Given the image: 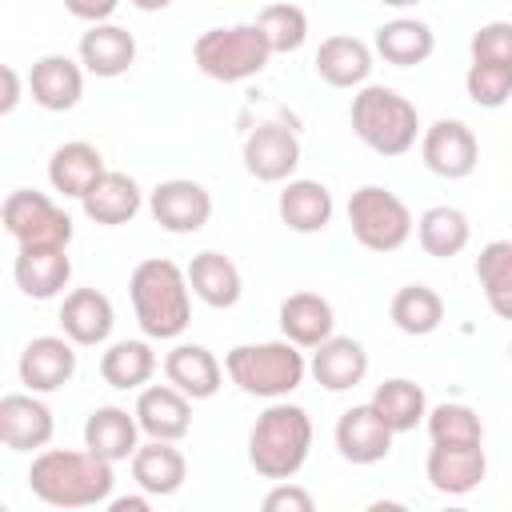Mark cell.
<instances>
[{
    "mask_svg": "<svg viewBox=\"0 0 512 512\" xmlns=\"http://www.w3.org/2000/svg\"><path fill=\"white\" fill-rule=\"evenodd\" d=\"M112 460L92 448H40L28 468V492L48 508H96L112 500Z\"/></svg>",
    "mask_w": 512,
    "mask_h": 512,
    "instance_id": "cell-1",
    "label": "cell"
},
{
    "mask_svg": "<svg viewBox=\"0 0 512 512\" xmlns=\"http://www.w3.org/2000/svg\"><path fill=\"white\" fill-rule=\"evenodd\" d=\"M136 324L148 340H176L192 324V284L188 272L164 256H148L128 280Z\"/></svg>",
    "mask_w": 512,
    "mask_h": 512,
    "instance_id": "cell-2",
    "label": "cell"
},
{
    "mask_svg": "<svg viewBox=\"0 0 512 512\" xmlns=\"http://www.w3.org/2000/svg\"><path fill=\"white\" fill-rule=\"evenodd\" d=\"M312 452V416L300 404L268 400L248 432V464L264 480H292Z\"/></svg>",
    "mask_w": 512,
    "mask_h": 512,
    "instance_id": "cell-3",
    "label": "cell"
},
{
    "mask_svg": "<svg viewBox=\"0 0 512 512\" xmlns=\"http://www.w3.org/2000/svg\"><path fill=\"white\" fill-rule=\"evenodd\" d=\"M352 132L376 152V156H404L416 148V136L424 132L420 128V112L408 96H400L396 88L388 84H364L356 88L352 96Z\"/></svg>",
    "mask_w": 512,
    "mask_h": 512,
    "instance_id": "cell-4",
    "label": "cell"
},
{
    "mask_svg": "<svg viewBox=\"0 0 512 512\" xmlns=\"http://www.w3.org/2000/svg\"><path fill=\"white\" fill-rule=\"evenodd\" d=\"M224 372L228 380L256 400H284L292 396L304 376H308V360L300 352V344L292 340H264V344H236L224 356Z\"/></svg>",
    "mask_w": 512,
    "mask_h": 512,
    "instance_id": "cell-5",
    "label": "cell"
},
{
    "mask_svg": "<svg viewBox=\"0 0 512 512\" xmlns=\"http://www.w3.org/2000/svg\"><path fill=\"white\" fill-rule=\"evenodd\" d=\"M192 60L208 80L220 84H244L252 76H260L272 60V48L264 40V32L252 24H228V28H208L196 36L192 44Z\"/></svg>",
    "mask_w": 512,
    "mask_h": 512,
    "instance_id": "cell-6",
    "label": "cell"
},
{
    "mask_svg": "<svg viewBox=\"0 0 512 512\" xmlns=\"http://www.w3.org/2000/svg\"><path fill=\"white\" fill-rule=\"evenodd\" d=\"M348 228H352L360 248H368V252H396V248L408 244L416 220H412V208L392 188L364 184V188H356L348 196Z\"/></svg>",
    "mask_w": 512,
    "mask_h": 512,
    "instance_id": "cell-7",
    "label": "cell"
},
{
    "mask_svg": "<svg viewBox=\"0 0 512 512\" xmlns=\"http://www.w3.org/2000/svg\"><path fill=\"white\" fill-rule=\"evenodd\" d=\"M4 232L16 240V248H68L72 244V216L36 188H16L4 196Z\"/></svg>",
    "mask_w": 512,
    "mask_h": 512,
    "instance_id": "cell-8",
    "label": "cell"
},
{
    "mask_svg": "<svg viewBox=\"0 0 512 512\" xmlns=\"http://www.w3.org/2000/svg\"><path fill=\"white\" fill-rule=\"evenodd\" d=\"M420 160L440 180H468L480 164V140L464 120H432L420 132Z\"/></svg>",
    "mask_w": 512,
    "mask_h": 512,
    "instance_id": "cell-9",
    "label": "cell"
},
{
    "mask_svg": "<svg viewBox=\"0 0 512 512\" xmlns=\"http://www.w3.org/2000/svg\"><path fill=\"white\" fill-rule=\"evenodd\" d=\"M148 212L152 220L172 232V236H192L200 232L208 220H212V192L200 184V180H188V176H172V180H160L152 192H148Z\"/></svg>",
    "mask_w": 512,
    "mask_h": 512,
    "instance_id": "cell-10",
    "label": "cell"
},
{
    "mask_svg": "<svg viewBox=\"0 0 512 512\" xmlns=\"http://www.w3.org/2000/svg\"><path fill=\"white\" fill-rule=\"evenodd\" d=\"M240 160H244V168H248L252 180H260V184H284V180H292V172L300 164V140L284 124H256L244 136Z\"/></svg>",
    "mask_w": 512,
    "mask_h": 512,
    "instance_id": "cell-11",
    "label": "cell"
},
{
    "mask_svg": "<svg viewBox=\"0 0 512 512\" xmlns=\"http://www.w3.org/2000/svg\"><path fill=\"white\" fill-rule=\"evenodd\" d=\"M56 420L40 392H8L0 400V444L8 452H40L52 444Z\"/></svg>",
    "mask_w": 512,
    "mask_h": 512,
    "instance_id": "cell-12",
    "label": "cell"
},
{
    "mask_svg": "<svg viewBox=\"0 0 512 512\" xmlns=\"http://www.w3.org/2000/svg\"><path fill=\"white\" fill-rule=\"evenodd\" d=\"M16 376L28 392H60L72 376H76V344L60 332V336H36L24 344L20 360H16Z\"/></svg>",
    "mask_w": 512,
    "mask_h": 512,
    "instance_id": "cell-13",
    "label": "cell"
},
{
    "mask_svg": "<svg viewBox=\"0 0 512 512\" xmlns=\"http://www.w3.org/2000/svg\"><path fill=\"white\" fill-rule=\"evenodd\" d=\"M392 436H396V432L380 420V412H376L372 404H352V408H344L340 420H336V432H332L336 452H340L348 464H360V468L380 464V460L392 452Z\"/></svg>",
    "mask_w": 512,
    "mask_h": 512,
    "instance_id": "cell-14",
    "label": "cell"
},
{
    "mask_svg": "<svg viewBox=\"0 0 512 512\" xmlns=\"http://www.w3.org/2000/svg\"><path fill=\"white\" fill-rule=\"evenodd\" d=\"M132 412L148 440H184L192 432V400L176 384H144Z\"/></svg>",
    "mask_w": 512,
    "mask_h": 512,
    "instance_id": "cell-15",
    "label": "cell"
},
{
    "mask_svg": "<svg viewBox=\"0 0 512 512\" xmlns=\"http://www.w3.org/2000/svg\"><path fill=\"white\" fill-rule=\"evenodd\" d=\"M424 476L440 496H468L480 488V480L488 476V456L484 444H468V448H448V444H432L428 460H424Z\"/></svg>",
    "mask_w": 512,
    "mask_h": 512,
    "instance_id": "cell-16",
    "label": "cell"
},
{
    "mask_svg": "<svg viewBox=\"0 0 512 512\" xmlns=\"http://www.w3.org/2000/svg\"><path fill=\"white\" fill-rule=\"evenodd\" d=\"M76 56L88 76L116 80L136 64V36L112 20H100V24H88V32L76 44Z\"/></svg>",
    "mask_w": 512,
    "mask_h": 512,
    "instance_id": "cell-17",
    "label": "cell"
},
{
    "mask_svg": "<svg viewBox=\"0 0 512 512\" xmlns=\"http://www.w3.org/2000/svg\"><path fill=\"white\" fill-rule=\"evenodd\" d=\"M28 92L44 112H68L84 96V64L64 52H48L32 64Z\"/></svg>",
    "mask_w": 512,
    "mask_h": 512,
    "instance_id": "cell-18",
    "label": "cell"
},
{
    "mask_svg": "<svg viewBox=\"0 0 512 512\" xmlns=\"http://www.w3.org/2000/svg\"><path fill=\"white\" fill-rule=\"evenodd\" d=\"M116 324V308L100 288H72L64 292L60 304V332L76 344V348H96L112 336Z\"/></svg>",
    "mask_w": 512,
    "mask_h": 512,
    "instance_id": "cell-19",
    "label": "cell"
},
{
    "mask_svg": "<svg viewBox=\"0 0 512 512\" xmlns=\"http://www.w3.org/2000/svg\"><path fill=\"white\" fill-rule=\"evenodd\" d=\"M308 376L328 388V392H348L356 384H364L368 376V348L352 336H328L324 344L312 348V360H308Z\"/></svg>",
    "mask_w": 512,
    "mask_h": 512,
    "instance_id": "cell-20",
    "label": "cell"
},
{
    "mask_svg": "<svg viewBox=\"0 0 512 512\" xmlns=\"http://www.w3.org/2000/svg\"><path fill=\"white\" fill-rule=\"evenodd\" d=\"M80 208H84V216L92 224L120 228V224H132L136 220V212L144 208V192H140V184L128 172L104 168V176L80 196Z\"/></svg>",
    "mask_w": 512,
    "mask_h": 512,
    "instance_id": "cell-21",
    "label": "cell"
},
{
    "mask_svg": "<svg viewBox=\"0 0 512 512\" xmlns=\"http://www.w3.org/2000/svg\"><path fill=\"white\" fill-rule=\"evenodd\" d=\"M12 280L28 300H56L72 280L68 248H20L12 260Z\"/></svg>",
    "mask_w": 512,
    "mask_h": 512,
    "instance_id": "cell-22",
    "label": "cell"
},
{
    "mask_svg": "<svg viewBox=\"0 0 512 512\" xmlns=\"http://www.w3.org/2000/svg\"><path fill=\"white\" fill-rule=\"evenodd\" d=\"M84 448H92L96 456L120 464V460H132L136 448H140V420L136 412L120 408V404H100L88 412L84 420Z\"/></svg>",
    "mask_w": 512,
    "mask_h": 512,
    "instance_id": "cell-23",
    "label": "cell"
},
{
    "mask_svg": "<svg viewBox=\"0 0 512 512\" xmlns=\"http://www.w3.org/2000/svg\"><path fill=\"white\" fill-rule=\"evenodd\" d=\"M312 68L332 88H364L372 76V48L360 36H324Z\"/></svg>",
    "mask_w": 512,
    "mask_h": 512,
    "instance_id": "cell-24",
    "label": "cell"
},
{
    "mask_svg": "<svg viewBox=\"0 0 512 512\" xmlns=\"http://www.w3.org/2000/svg\"><path fill=\"white\" fill-rule=\"evenodd\" d=\"M164 380L176 384L188 400H212L224 384V364L204 344H176L164 356Z\"/></svg>",
    "mask_w": 512,
    "mask_h": 512,
    "instance_id": "cell-25",
    "label": "cell"
},
{
    "mask_svg": "<svg viewBox=\"0 0 512 512\" xmlns=\"http://www.w3.org/2000/svg\"><path fill=\"white\" fill-rule=\"evenodd\" d=\"M132 480L148 496H176L188 480V460L176 440H148L132 456Z\"/></svg>",
    "mask_w": 512,
    "mask_h": 512,
    "instance_id": "cell-26",
    "label": "cell"
},
{
    "mask_svg": "<svg viewBox=\"0 0 512 512\" xmlns=\"http://www.w3.org/2000/svg\"><path fill=\"white\" fill-rule=\"evenodd\" d=\"M276 212L292 232L312 236V232H324L332 224L336 204H332V192L320 180H304L300 176V180H284V188L276 196Z\"/></svg>",
    "mask_w": 512,
    "mask_h": 512,
    "instance_id": "cell-27",
    "label": "cell"
},
{
    "mask_svg": "<svg viewBox=\"0 0 512 512\" xmlns=\"http://www.w3.org/2000/svg\"><path fill=\"white\" fill-rule=\"evenodd\" d=\"M276 320H280L284 340H292L300 348L324 344L332 336V328H336V312H332L328 296H320V292H292V296H284Z\"/></svg>",
    "mask_w": 512,
    "mask_h": 512,
    "instance_id": "cell-28",
    "label": "cell"
},
{
    "mask_svg": "<svg viewBox=\"0 0 512 512\" xmlns=\"http://www.w3.org/2000/svg\"><path fill=\"white\" fill-rule=\"evenodd\" d=\"M372 52L384 60V64H396V68H416L424 64L432 52H436V32L416 20V16H396V20H384L372 36Z\"/></svg>",
    "mask_w": 512,
    "mask_h": 512,
    "instance_id": "cell-29",
    "label": "cell"
},
{
    "mask_svg": "<svg viewBox=\"0 0 512 512\" xmlns=\"http://www.w3.org/2000/svg\"><path fill=\"white\" fill-rule=\"evenodd\" d=\"M188 284H192V296L204 300L208 308H236L240 304V292H244V280H240V268L216 252V248H204L188 260Z\"/></svg>",
    "mask_w": 512,
    "mask_h": 512,
    "instance_id": "cell-30",
    "label": "cell"
},
{
    "mask_svg": "<svg viewBox=\"0 0 512 512\" xmlns=\"http://www.w3.org/2000/svg\"><path fill=\"white\" fill-rule=\"evenodd\" d=\"M100 176H104V156L88 140H68L48 156V184L68 200H80Z\"/></svg>",
    "mask_w": 512,
    "mask_h": 512,
    "instance_id": "cell-31",
    "label": "cell"
},
{
    "mask_svg": "<svg viewBox=\"0 0 512 512\" xmlns=\"http://www.w3.org/2000/svg\"><path fill=\"white\" fill-rule=\"evenodd\" d=\"M156 376V352L148 340H116L100 356V380L120 392H140Z\"/></svg>",
    "mask_w": 512,
    "mask_h": 512,
    "instance_id": "cell-32",
    "label": "cell"
},
{
    "mask_svg": "<svg viewBox=\"0 0 512 512\" xmlns=\"http://www.w3.org/2000/svg\"><path fill=\"white\" fill-rule=\"evenodd\" d=\"M416 240H420V248H424L428 256L452 260V256H460V252L468 248L472 224H468V216H464L456 204H432V208L416 220Z\"/></svg>",
    "mask_w": 512,
    "mask_h": 512,
    "instance_id": "cell-33",
    "label": "cell"
},
{
    "mask_svg": "<svg viewBox=\"0 0 512 512\" xmlns=\"http://www.w3.org/2000/svg\"><path fill=\"white\" fill-rule=\"evenodd\" d=\"M368 404L380 412V420H384L396 436H400V432H412V428L424 424V416H428V396H424V388H420L416 380H408V376H392V380L376 384V392H372Z\"/></svg>",
    "mask_w": 512,
    "mask_h": 512,
    "instance_id": "cell-34",
    "label": "cell"
},
{
    "mask_svg": "<svg viewBox=\"0 0 512 512\" xmlns=\"http://www.w3.org/2000/svg\"><path fill=\"white\" fill-rule=\"evenodd\" d=\"M388 316L404 336H432L444 324V300H440L436 288L416 280V284L396 288V296L388 304Z\"/></svg>",
    "mask_w": 512,
    "mask_h": 512,
    "instance_id": "cell-35",
    "label": "cell"
},
{
    "mask_svg": "<svg viewBox=\"0 0 512 512\" xmlns=\"http://www.w3.org/2000/svg\"><path fill=\"white\" fill-rule=\"evenodd\" d=\"M476 284L500 320H512V240H488L476 256Z\"/></svg>",
    "mask_w": 512,
    "mask_h": 512,
    "instance_id": "cell-36",
    "label": "cell"
},
{
    "mask_svg": "<svg viewBox=\"0 0 512 512\" xmlns=\"http://www.w3.org/2000/svg\"><path fill=\"white\" fill-rule=\"evenodd\" d=\"M424 424H428V440L432 444H448V448L484 444V420H480V412L472 404H460V400L436 404V408H428Z\"/></svg>",
    "mask_w": 512,
    "mask_h": 512,
    "instance_id": "cell-37",
    "label": "cell"
},
{
    "mask_svg": "<svg viewBox=\"0 0 512 512\" xmlns=\"http://www.w3.org/2000/svg\"><path fill=\"white\" fill-rule=\"evenodd\" d=\"M256 28L264 32L272 56H288V52H300L304 40H308V12L296 4V0H276V4H264L260 16H256Z\"/></svg>",
    "mask_w": 512,
    "mask_h": 512,
    "instance_id": "cell-38",
    "label": "cell"
},
{
    "mask_svg": "<svg viewBox=\"0 0 512 512\" xmlns=\"http://www.w3.org/2000/svg\"><path fill=\"white\" fill-rule=\"evenodd\" d=\"M464 92L476 108H504L512 100V68L472 60L468 72H464Z\"/></svg>",
    "mask_w": 512,
    "mask_h": 512,
    "instance_id": "cell-39",
    "label": "cell"
},
{
    "mask_svg": "<svg viewBox=\"0 0 512 512\" xmlns=\"http://www.w3.org/2000/svg\"><path fill=\"white\" fill-rule=\"evenodd\" d=\"M468 56L484 64H508L512 68V20H488L472 32Z\"/></svg>",
    "mask_w": 512,
    "mask_h": 512,
    "instance_id": "cell-40",
    "label": "cell"
},
{
    "mask_svg": "<svg viewBox=\"0 0 512 512\" xmlns=\"http://www.w3.org/2000/svg\"><path fill=\"white\" fill-rule=\"evenodd\" d=\"M260 508H264V512H312V508H316V496H312L308 488H300L296 480H276V484L264 492Z\"/></svg>",
    "mask_w": 512,
    "mask_h": 512,
    "instance_id": "cell-41",
    "label": "cell"
},
{
    "mask_svg": "<svg viewBox=\"0 0 512 512\" xmlns=\"http://www.w3.org/2000/svg\"><path fill=\"white\" fill-rule=\"evenodd\" d=\"M64 8L84 20V24H100V20H112V12L120 8V0H64Z\"/></svg>",
    "mask_w": 512,
    "mask_h": 512,
    "instance_id": "cell-42",
    "label": "cell"
},
{
    "mask_svg": "<svg viewBox=\"0 0 512 512\" xmlns=\"http://www.w3.org/2000/svg\"><path fill=\"white\" fill-rule=\"evenodd\" d=\"M16 104H20V72L12 64H4V100H0V112L8 116Z\"/></svg>",
    "mask_w": 512,
    "mask_h": 512,
    "instance_id": "cell-43",
    "label": "cell"
},
{
    "mask_svg": "<svg viewBox=\"0 0 512 512\" xmlns=\"http://www.w3.org/2000/svg\"><path fill=\"white\" fill-rule=\"evenodd\" d=\"M152 500L156 496H148V492H140V496H116V500H108V508L112 512H148Z\"/></svg>",
    "mask_w": 512,
    "mask_h": 512,
    "instance_id": "cell-44",
    "label": "cell"
},
{
    "mask_svg": "<svg viewBox=\"0 0 512 512\" xmlns=\"http://www.w3.org/2000/svg\"><path fill=\"white\" fill-rule=\"evenodd\" d=\"M132 8H140V12H164L172 0H128Z\"/></svg>",
    "mask_w": 512,
    "mask_h": 512,
    "instance_id": "cell-45",
    "label": "cell"
},
{
    "mask_svg": "<svg viewBox=\"0 0 512 512\" xmlns=\"http://www.w3.org/2000/svg\"><path fill=\"white\" fill-rule=\"evenodd\" d=\"M384 8H412V4H420V0H380Z\"/></svg>",
    "mask_w": 512,
    "mask_h": 512,
    "instance_id": "cell-46",
    "label": "cell"
},
{
    "mask_svg": "<svg viewBox=\"0 0 512 512\" xmlns=\"http://www.w3.org/2000/svg\"><path fill=\"white\" fill-rule=\"evenodd\" d=\"M508 360H512V344H508Z\"/></svg>",
    "mask_w": 512,
    "mask_h": 512,
    "instance_id": "cell-47",
    "label": "cell"
}]
</instances>
